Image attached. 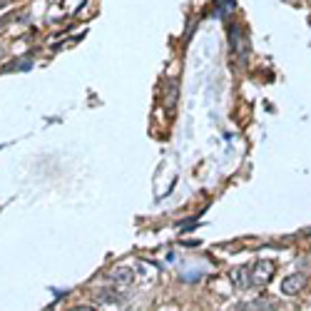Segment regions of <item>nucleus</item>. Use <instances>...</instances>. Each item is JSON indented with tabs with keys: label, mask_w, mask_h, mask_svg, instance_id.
I'll return each instance as SVG.
<instances>
[{
	"label": "nucleus",
	"mask_w": 311,
	"mask_h": 311,
	"mask_svg": "<svg viewBox=\"0 0 311 311\" xmlns=\"http://www.w3.org/2000/svg\"><path fill=\"white\" fill-rule=\"evenodd\" d=\"M232 281L237 284V286H251V281H249V269L247 266H242V269H232Z\"/></svg>",
	"instance_id": "7ed1b4c3"
},
{
	"label": "nucleus",
	"mask_w": 311,
	"mask_h": 311,
	"mask_svg": "<svg viewBox=\"0 0 311 311\" xmlns=\"http://www.w3.org/2000/svg\"><path fill=\"white\" fill-rule=\"evenodd\" d=\"M304 284H306V276H304V274H294V276H286V279H284L281 291H284L286 296H294V294H299V291L304 289Z\"/></svg>",
	"instance_id": "f03ea898"
},
{
	"label": "nucleus",
	"mask_w": 311,
	"mask_h": 311,
	"mask_svg": "<svg viewBox=\"0 0 311 311\" xmlns=\"http://www.w3.org/2000/svg\"><path fill=\"white\" fill-rule=\"evenodd\" d=\"M8 5V0H0V8H5Z\"/></svg>",
	"instance_id": "423d86ee"
},
{
	"label": "nucleus",
	"mask_w": 311,
	"mask_h": 311,
	"mask_svg": "<svg viewBox=\"0 0 311 311\" xmlns=\"http://www.w3.org/2000/svg\"><path fill=\"white\" fill-rule=\"evenodd\" d=\"M249 271H251V279H249V281L261 286V284H266V281L271 279V274H274V264H271V261H259V264H256L254 269H249Z\"/></svg>",
	"instance_id": "f257e3e1"
},
{
	"label": "nucleus",
	"mask_w": 311,
	"mask_h": 311,
	"mask_svg": "<svg viewBox=\"0 0 311 311\" xmlns=\"http://www.w3.org/2000/svg\"><path fill=\"white\" fill-rule=\"evenodd\" d=\"M115 281H117V286L120 284H124V286L132 284V269H117L115 271Z\"/></svg>",
	"instance_id": "20e7f679"
},
{
	"label": "nucleus",
	"mask_w": 311,
	"mask_h": 311,
	"mask_svg": "<svg viewBox=\"0 0 311 311\" xmlns=\"http://www.w3.org/2000/svg\"><path fill=\"white\" fill-rule=\"evenodd\" d=\"M242 309H274V304H271V301H259V299H256V301H251V304H244Z\"/></svg>",
	"instance_id": "39448f33"
}]
</instances>
